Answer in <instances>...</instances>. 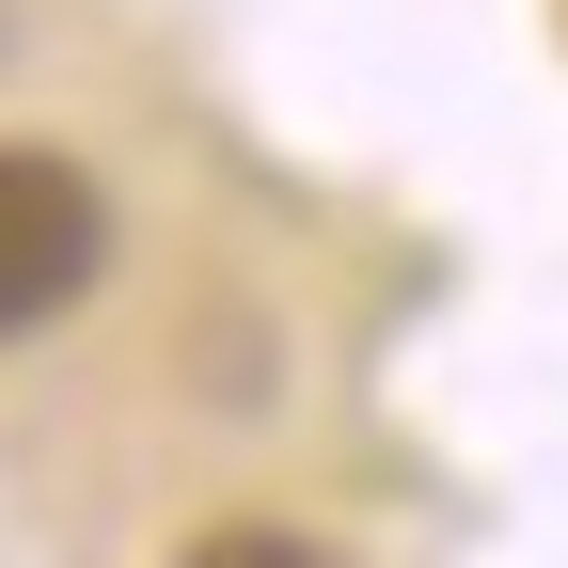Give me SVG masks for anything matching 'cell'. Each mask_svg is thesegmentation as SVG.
I'll return each mask as SVG.
<instances>
[{
    "label": "cell",
    "mask_w": 568,
    "mask_h": 568,
    "mask_svg": "<svg viewBox=\"0 0 568 568\" xmlns=\"http://www.w3.org/2000/svg\"><path fill=\"white\" fill-rule=\"evenodd\" d=\"M174 568H347L332 537H301V521H205Z\"/></svg>",
    "instance_id": "obj_2"
},
{
    "label": "cell",
    "mask_w": 568,
    "mask_h": 568,
    "mask_svg": "<svg viewBox=\"0 0 568 568\" xmlns=\"http://www.w3.org/2000/svg\"><path fill=\"white\" fill-rule=\"evenodd\" d=\"M95 253H111L95 174H80V159H48V142H0V347L48 332L63 301H80Z\"/></svg>",
    "instance_id": "obj_1"
}]
</instances>
